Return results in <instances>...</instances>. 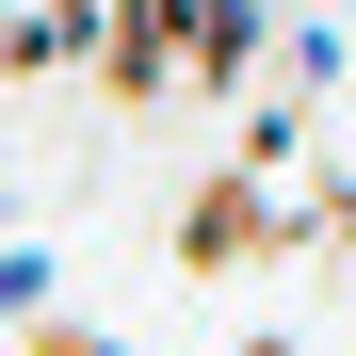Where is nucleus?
Masks as SVG:
<instances>
[{
    "mask_svg": "<svg viewBox=\"0 0 356 356\" xmlns=\"http://www.w3.org/2000/svg\"><path fill=\"white\" fill-rule=\"evenodd\" d=\"M227 356H291V340H275V324H259V340H227Z\"/></svg>",
    "mask_w": 356,
    "mask_h": 356,
    "instance_id": "nucleus-2",
    "label": "nucleus"
},
{
    "mask_svg": "<svg viewBox=\"0 0 356 356\" xmlns=\"http://www.w3.org/2000/svg\"><path fill=\"white\" fill-rule=\"evenodd\" d=\"M33 356H130V340H97V324H33Z\"/></svg>",
    "mask_w": 356,
    "mask_h": 356,
    "instance_id": "nucleus-1",
    "label": "nucleus"
}]
</instances>
